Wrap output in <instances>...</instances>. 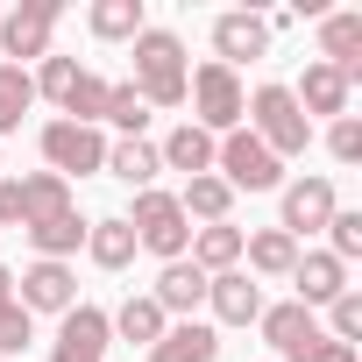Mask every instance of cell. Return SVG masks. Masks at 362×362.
Returning a JSON list of instances; mask_svg holds the SVG:
<instances>
[{"label": "cell", "instance_id": "cell-11", "mask_svg": "<svg viewBox=\"0 0 362 362\" xmlns=\"http://www.w3.org/2000/svg\"><path fill=\"white\" fill-rule=\"evenodd\" d=\"M320 50H327V64L355 86V78H362V15H327V22H320Z\"/></svg>", "mask_w": 362, "mask_h": 362}, {"label": "cell", "instance_id": "cell-1", "mask_svg": "<svg viewBox=\"0 0 362 362\" xmlns=\"http://www.w3.org/2000/svg\"><path fill=\"white\" fill-rule=\"evenodd\" d=\"M185 86H192L185 43H177L170 29H142L135 36V93H142V107H177Z\"/></svg>", "mask_w": 362, "mask_h": 362}, {"label": "cell", "instance_id": "cell-3", "mask_svg": "<svg viewBox=\"0 0 362 362\" xmlns=\"http://www.w3.org/2000/svg\"><path fill=\"white\" fill-rule=\"evenodd\" d=\"M128 228H135V249H149V256H163V263H177V256H185V242H192L185 206H177L170 192H142L135 214H128Z\"/></svg>", "mask_w": 362, "mask_h": 362}, {"label": "cell", "instance_id": "cell-36", "mask_svg": "<svg viewBox=\"0 0 362 362\" xmlns=\"http://www.w3.org/2000/svg\"><path fill=\"white\" fill-rule=\"evenodd\" d=\"M0 305H15V270L0 263Z\"/></svg>", "mask_w": 362, "mask_h": 362}, {"label": "cell", "instance_id": "cell-34", "mask_svg": "<svg viewBox=\"0 0 362 362\" xmlns=\"http://www.w3.org/2000/svg\"><path fill=\"white\" fill-rule=\"evenodd\" d=\"M22 348H29V313L0 305V355H22Z\"/></svg>", "mask_w": 362, "mask_h": 362}, {"label": "cell", "instance_id": "cell-33", "mask_svg": "<svg viewBox=\"0 0 362 362\" xmlns=\"http://www.w3.org/2000/svg\"><path fill=\"white\" fill-rule=\"evenodd\" d=\"M284 362H355V348L348 341H334V334H313L298 355H284Z\"/></svg>", "mask_w": 362, "mask_h": 362}, {"label": "cell", "instance_id": "cell-26", "mask_svg": "<svg viewBox=\"0 0 362 362\" xmlns=\"http://www.w3.org/2000/svg\"><path fill=\"white\" fill-rule=\"evenodd\" d=\"M177 206H185V221L199 214V221L214 228V221H228V206H235V192L221 185V177H192V185H185V199H177Z\"/></svg>", "mask_w": 362, "mask_h": 362}, {"label": "cell", "instance_id": "cell-20", "mask_svg": "<svg viewBox=\"0 0 362 362\" xmlns=\"http://www.w3.org/2000/svg\"><path fill=\"white\" fill-rule=\"evenodd\" d=\"M291 100L313 107V114H341V107H348V78H341L334 64H305V86H298Z\"/></svg>", "mask_w": 362, "mask_h": 362}, {"label": "cell", "instance_id": "cell-7", "mask_svg": "<svg viewBox=\"0 0 362 362\" xmlns=\"http://www.w3.org/2000/svg\"><path fill=\"white\" fill-rule=\"evenodd\" d=\"M57 0H29V8L0 15V50L8 57H50V29H57Z\"/></svg>", "mask_w": 362, "mask_h": 362}, {"label": "cell", "instance_id": "cell-28", "mask_svg": "<svg viewBox=\"0 0 362 362\" xmlns=\"http://www.w3.org/2000/svg\"><path fill=\"white\" fill-rule=\"evenodd\" d=\"M107 93H114V86H107V78H93V71H78V86H71V93H64V114H71V121H78V128H93V121H100V114H107Z\"/></svg>", "mask_w": 362, "mask_h": 362}, {"label": "cell", "instance_id": "cell-25", "mask_svg": "<svg viewBox=\"0 0 362 362\" xmlns=\"http://www.w3.org/2000/svg\"><path fill=\"white\" fill-rule=\"evenodd\" d=\"M36 107V86H29V71L22 64H0V135L8 128H22V114Z\"/></svg>", "mask_w": 362, "mask_h": 362}, {"label": "cell", "instance_id": "cell-30", "mask_svg": "<svg viewBox=\"0 0 362 362\" xmlns=\"http://www.w3.org/2000/svg\"><path fill=\"white\" fill-rule=\"evenodd\" d=\"M327 235H334V249H327L334 263H348V256H362V214H341V206H334V221H327Z\"/></svg>", "mask_w": 362, "mask_h": 362}, {"label": "cell", "instance_id": "cell-32", "mask_svg": "<svg viewBox=\"0 0 362 362\" xmlns=\"http://www.w3.org/2000/svg\"><path fill=\"white\" fill-rule=\"evenodd\" d=\"M327 320H334V341L355 348V334H362V291H341V298L327 305Z\"/></svg>", "mask_w": 362, "mask_h": 362}, {"label": "cell", "instance_id": "cell-17", "mask_svg": "<svg viewBox=\"0 0 362 362\" xmlns=\"http://www.w3.org/2000/svg\"><path fill=\"white\" fill-rule=\"evenodd\" d=\"M214 43H221V64L263 57V50H270V22H256V15H221V22H214Z\"/></svg>", "mask_w": 362, "mask_h": 362}, {"label": "cell", "instance_id": "cell-16", "mask_svg": "<svg viewBox=\"0 0 362 362\" xmlns=\"http://www.w3.org/2000/svg\"><path fill=\"white\" fill-rule=\"evenodd\" d=\"M214 355H221V341H214V327H199V320L163 327V341L149 348V362H214Z\"/></svg>", "mask_w": 362, "mask_h": 362}, {"label": "cell", "instance_id": "cell-21", "mask_svg": "<svg viewBox=\"0 0 362 362\" xmlns=\"http://www.w3.org/2000/svg\"><path fill=\"white\" fill-rule=\"evenodd\" d=\"M235 256H242V228H228V221H214V228H199L192 235V263L199 270H235Z\"/></svg>", "mask_w": 362, "mask_h": 362}, {"label": "cell", "instance_id": "cell-24", "mask_svg": "<svg viewBox=\"0 0 362 362\" xmlns=\"http://www.w3.org/2000/svg\"><path fill=\"white\" fill-rule=\"evenodd\" d=\"M107 327H121L128 341H142V348H156V341H163V305H156V298H128V305H121V313H114Z\"/></svg>", "mask_w": 362, "mask_h": 362}, {"label": "cell", "instance_id": "cell-35", "mask_svg": "<svg viewBox=\"0 0 362 362\" xmlns=\"http://www.w3.org/2000/svg\"><path fill=\"white\" fill-rule=\"evenodd\" d=\"M327 149H334L341 163H355V156H362V121H334V135H327Z\"/></svg>", "mask_w": 362, "mask_h": 362}, {"label": "cell", "instance_id": "cell-12", "mask_svg": "<svg viewBox=\"0 0 362 362\" xmlns=\"http://www.w3.org/2000/svg\"><path fill=\"white\" fill-rule=\"evenodd\" d=\"M291 284H298V305H305V313H313V305H334V298L348 291V263L305 256V263H291Z\"/></svg>", "mask_w": 362, "mask_h": 362}, {"label": "cell", "instance_id": "cell-2", "mask_svg": "<svg viewBox=\"0 0 362 362\" xmlns=\"http://www.w3.org/2000/svg\"><path fill=\"white\" fill-rule=\"evenodd\" d=\"M249 114H256V142L284 163V156H305V142H313V128H305V114H298V100H291V86H256V100H249Z\"/></svg>", "mask_w": 362, "mask_h": 362}, {"label": "cell", "instance_id": "cell-4", "mask_svg": "<svg viewBox=\"0 0 362 362\" xmlns=\"http://www.w3.org/2000/svg\"><path fill=\"white\" fill-rule=\"evenodd\" d=\"M185 93H192V107H199V121H192V128H206V135H214V128H221V135H235V121L249 114V100H242V78H235V64H199Z\"/></svg>", "mask_w": 362, "mask_h": 362}, {"label": "cell", "instance_id": "cell-27", "mask_svg": "<svg viewBox=\"0 0 362 362\" xmlns=\"http://www.w3.org/2000/svg\"><path fill=\"white\" fill-rule=\"evenodd\" d=\"M107 170L121 177V185H149L163 163H156V149H149V142H114V149H107Z\"/></svg>", "mask_w": 362, "mask_h": 362}, {"label": "cell", "instance_id": "cell-14", "mask_svg": "<svg viewBox=\"0 0 362 362\" xmlns=\"http://www.w3.org/2000/svg\"><path fill=\"white\" fill-rule=\"evenodd\" d=\"M149 298H156L163 313H199V298H206V270L177 256V263H163V277H156Z\"/></svg>", "mask_w": 362, "mask_h": 362}, {"label": "cell", "instance_id": "cell-8", "mask_svg": "<svg viewBox=\"0 0 362 362\" xmlns=\"http://www.w3.org/2000/svg\"><path fill=\"white\" fill-rule=\"evenodd\" d=\"M107 313L100 305H71L64 313V327H57V348H50V362H100L107 355Z\"/></svg>", "mask_w": 362, "mask_h": 362}, {"label": "cell", "instance_id": "cell-5", "mask_svg": "<svg viewBox=\"0 0 362 362\" xmlns=\"http://www.w3.org/2000/svg\"><path fill=\"white\" fill-rule=\"evenodd\" d=\"M214 163L228 170V177H221L228 192H270L277 177H284V170H277V156H270V149H263L249 128H235L228 142H214Z\"/></svg>", "mask_w": 362, "mask_h": 362}, {"label": "cell", "instance_id": "cell-13", "mask_svg": "<svg viewBox=\"0 0 362 362\" xmlns=\"http://www.w3.org/2000/svg\"><path fill=\"white\" fill-rule=\"evenodd\" d=\"M206 298H214V313H221L228 327H249V320H263V291H256L242 270H221V277H206Z\"/></svg>", "mask_w": 362, "mask_h": 362}, {"label": "cell", "instance_id": "cell-9", "mask_svg": "<svg viewBox=\"0 0 362 362\" xmlns=\"http://www.w3.org/2000/svg\"><path fill=\"white\" fill-rule=\"evenodd\" d=\"M334 221V185L327 177H298V185H284V235L298 242V235H313V228H327Z\"/></svg>", "mask_w": 362, "mask_h": 362}, {"label": "cell", "instance_id": "cell-19", "mask_svg": "<svg viewBox=\"0 0 362 362\" xmlns=\"http://www.w3.org/2000/svg\"><path fill=\"white\" fill-rule=\"evenodd\" d=\"M86 249H93L100 270H128V263H135V228H128V221H93V228H86Z\"/></svg>", "mask_w": 362, "mask_h": 362}, {"label": "cell", "instance_id": "cell-15", "mask_svg": "<svg viewBox=\"0 0 362 362\" xmlns=\"http://www.w3.org/2000/svg\"><path fill=\"white\" fill-rule=\"evenodd\" d=\"M156 163L185 170V177H206V170H214V135H206V128H192V121H185V128H170V142L156 149Z\"/></svg>", "mask_w": 362, "mask_h": 362}, {"label": "cell", "instance_id": "cell-10", "mask_svg": "<svg viewBox=\"0 0 362 362\" xmlns=\"http://www.w3.org/2000/svg\"><path fill=\"white\" fill-rule=\"evenodd\" d=\"M71 298H78V277L64 263H36L22 277V313H71Z\"/></svg>", "mask_w": 362, "mask_h": 362}, {"label": "cell", "instance_id": "cell-31", "mask_svg": "<svg viewBox=\"0 0 362 362\" xmlns=\"http://www.w3.org/2000/svg\"><path fill=\"white\" fill-rule=\"evenodd\" d=\"M29 86H36V93H50V100H64V93L78 86V64H71V57H43V71H36Z\"/></svg>", "mask_w": 362, "mask_h": 362}, {"label": "cell", "instance_id": "cell-18", "mask_svg": "<svg viewBox=\"0 0 362 362\" xmlns=\"http://www.w3.org/2000/svg\"><path fill=\"white\" fill-rule=\"evenodd\" d=\"M313 334H320V327H313V313H305L298 298H291V305H270V313H263V341H270L277 355H298V348H305Z\"/></svg>", "mask_w": 362, "mask_h": 362}, {"label": "cell", "instance_id": "cell-22", "mask_svg": "<svg viewBox=\"0 0 362 362\" xmlns=\"http://www.w3.org/2000/svg\"><path fill=\"white\" fill-rule=\"evenodd\" d=\"M249 249V270H263V277H291V263H298V242L284 235V228H263L256 242H242Z\"/></svg>", "mask_w": 362, "mask_h": 362}, {"label": "cell", "instance_id": "cell-29", "mask_svg": "<svg viewBox=\"0 0 362 362\" xmlns=\"http://www.w3.org/2000/svg\"><path fill=\"white\" fill-rule=\"evenodd\" d=\"M100 121H114V128H128V142H142V121H149V107H142V93H135V86H114Z\"/></svg>", "mask_w": 362, "mask_h": 362}, {"label": "cell", "instance_id": "cell-6", "mask_svg": "<svg viewBox=\"0 0 362 362\" xmlns=\"http://www.w3.org/2000/svg\"><path fill=\"white\" fill-rule=\"evenodd\" d=\"M43 156L57 163V177L64 170H107V142H100V128H78V121H50L43 128Z\"/></svg>", "mask_w": 362, "mask_h": 362}, {"label": "cell", "instance_id": "cell-23", "mask_svg": "<svg viewBox=\"0 0 362 362\" xmlns=\"http://www.w3.org/2000/svg\"><path fill=\"white\" fill-rule=\"evenodd\" d=\"M93 36L100 43H121V36H142V0H93Z\"/></svg>", "mask_w": 362, "mask_h": 362}]
</instances>
